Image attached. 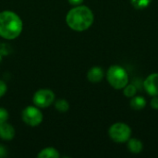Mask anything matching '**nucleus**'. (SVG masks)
Returning a JSON list of instances; mask_svg holds the SVG:
<instances>
[{"label": "nucleus", "instance_id": "10", "mask_svg": "<svg viewBox=\"0 0 158 158\" xmlns=\"http://www.w3.org/2000/svg\"><path fill=\"white\" fill-rule=\"evenodd\" d=\"M127 146H128V149L131 153L132 154H140L142 151H143V143L138 140V139H135V138H132V139H129V141L127 142Z\"/></svg>", "mask_w": 158, "mask_h": 158}, {"label": "nucleus", "instance_id": "4", "mask_svg": "<svg viewBox=\"0 0 158 158\" xmlns=\"http://www.w3.org/2000/svg\"><path fill=\"white\" fill-rule=\"evenodd\" d=\"M109 137L118 143H127L131 135V129L125 123L118 122L113 124L108 130Z\"/></svg>", "mask_w": 158, "mask_h": 158}, {"label": "nucleus", "instance_id": "14", "mask_svg": "<svg viewBox=\"0 0 158 158\" xmlns=\"http://www.w3.org/2000/svg\"><path fill=\"white\" fill-rule=\"evenodd\" d=\"M151 2L152 0H131L132 6L138 10H143L146 8L151 4Z\"/></svg>", "mask_w": 158, "mask_h": 158}, {"label": "nucleus", "instance_id": "19", "mask_svg": "<svg viewBox=\"0 0 158 158\" xmlns=\"http://www.w3.org/2000/svg\"><path fill=\"white\" fill-rule=\"evenodd\" d=\"M69 1V3L70 4V5H72V6H80V5H81L82 3H83V1L84 0H68Z\"/></svg>", "mask_w": 158, "mask_h": 158}, {"label": "nucleus", "instance_id": "12", "mask_svg": "<svg viewBox=\"0 0 158 158\" xmlns=\"http://www.w3.org/2000/svg\"><path fill=\"white\" fill-rule=\"evenodd\" d=\"M130 106L134 110H141L145 107L146 100L143 96H133L130 102Z\"/></svg>", "mask_w": 158, "mask_h": 158}, {"label": "nucleus", "instance_id": "6", "mask_svg": "<svg viewBox=\"0 0 158 158\" xmlns=\"http://www.w3.org/2000/svg\"><path fill=\"white\" fill-rule=\"evenodd\" d=\"M56 99L54 92L50 89H40L35 92L32 97V102L34 106L39 108L49 107Z\"/></svg>", "mask_w": 158, "mask_h": 158}, {"label": "nucleus", "instance_id": "8", "mask_svg": "<svg viewBox=\"0 0 158 158\" xmlns=\"http://www.w3.org/2000/svg\"><path fill=\"white\" fill-rule=\"evenodd\" d=\"M16 134L15 129L7 122L0 124V138L4 141H11Z\"/></svg>", "mask_w": 158, "mask_h": 158}, {"label": "nucleus", "instance_id": "16", "mask_svg": "<svg viewBox=\"0 0 158 158\" xmlns=\"http://www.w3.org/2000/svg\"><path fill=\"white\" fill-rule=\"evenodd\" d=\"M8 118H9V115H8L7 110L3 107H0V124L6 122Z\"/></svg>", "mask_w": 158, "mask_h": 158}, {"label": "nucleus", "instance_id": "7", "mask_svg": "<svg viewBox=\"0 0 158 158\" xmlns=\"http://www.w3.org/2000/svg\"><path fill=\"white\" fill-rule=\"evenodd\" d=\"M144 89L151 96H158V73L149 75L143 83Z\"/></svg>", "mask_w": 158, "mask_h": 158}, {"label": "nucleus", "instance_id": "1", "mask_svg": "<svg viewBox=\"0 0 158 158\" xmlns=\"http://www.w3.org/2000/svg\"><path fill=\"white\" fill-rule=\"evenodd\" d=\"M94 16L93 11L86 6H75L67 16V25L75 31H83L88 30L94 23Z\"/></svg>", "mask_w": 158, "mask_h": 158}, {"label": "nucleus", "instance_id": "3", "mask_svg": "<svg viewBox=\"0 0 158 158\" xmlns=\"http://www.w3.org/2000/svg\"><path fill=\"white\" fill-rule=\"evenodd\" d=\"M106 79L108 83L117 90L124 88L129 83L128 72L118 65H113L107 69Z\"/></svg>", "mask_w": 158, "mask_h": 158}, {"label": "nucleus", "instance_id": "2", "mask_svg": "<svg viewBox=\"0 0 158 158\" xmlns=\"http://www.w3.org/2000/svg\"><path fill=\"white\" fill-rule=\"evenodd\" d=\"M23 30V22L19 16L10 10L0 12V36L6 40L18 38Z\"/></svg>", "mask_w": 158, "mask_h": 158}, {"label": "nucleus", "instance_id": "17", "mask_svg": "<svg viewBox=\"0 0 158 158\" xmlns=\"http://www.w3.org/2000/svg\"><path fill=\"white\" fill-rule=\"evenodd\" d=\"M6 90H7V86H6V82L4 81L0 80V98L6 94Z\"/></svg>", "mask_w": 158, "mask_h": 158}, {"label": "nucleus", "instance_id": "11", "mask_svg": "<svg viewBox=\"0 0 158 158\" xmlns=\"http://www.w3.org/2000/svg\"><path fill=\"white\" fill-rule=\"evenodd\" d=\"M37 157L39 158H58L60 157L59 152L54 148V147H45L40 151V153L37 155Z\"/></svg>", "mask_w": 158, "mask_h": 158}, {"label": "nucleus", "instance_id": "20", "mask_svg": "<svg viewBox=\"0 0 158 158\" xmlns=\"http://www.w3.org/2000/svg\"><path fill=\"white\" fill-rule=\"evenodd\" d=\"M6 155V150L3 146H0V157L4 156Z\"/></svg>", "mask_w": 158, "mask_h": 158}, {"label": "nucleus", "instance_id": "5", "mask_svg": "<svg viewBox=\"0 0 158 158\" xmlns=\"http://www.w3.org/2000/svg\"><path fill=\"white\" fill-rule=\"evenodd\" d=\"M21 118L23 122L31 127L39 126L44 119L43 113L36 106H28L21 112Z\"/></svg>", "mask_w": 158, "mask_h": 158}, {"label": "nucleus", "instance_id": "13", "mask_svg": "<svg viewBox=\"0 0 158 158\" xmlns=\"http://www.w3.org/2000/svg\"><path fill=\"white\" fill-rule=\"evenodd\" d=\"M55 107L57 111L59 112H67L69 109V104L67 100L61 98L58 99L56 103H55Z\"/></svg>", "mask_w": 158, "mask_h": 158}, {"label": "nucleus", "instance_id": "9", "mask_svg": "<svg viewBox=\"0 0 158 158\" xmlns=\"http://www.w3.org/2000/svg\"><path fill=\"white\" fill-rule=\"evenodd\" d=\"M103 78H104V71L103 69L100 67H93L89 69L87 73L88 81L93 83H97L101 81Z\"/></svg>", "mask_w": 158, "mask_h": 158}, {"label": "nucleus", "instance_id": "15", "mask_svg": "<svg viewBox=\"0 0 158 158\" xmlns=\"http://www.w3.org/2000/svg\"><path fill=\"white\" fill-rule=\"evenodd\" d=\"M136 92H137V90H136V87L134 85H132V84H127L124 87L123 94H124V95L126 97L131 98V97H133L136 94Z\"/></svg>", "mask_w": 158, "mask_h": 158}, {"label": "nucleus", "instance_id": "18", "mask_svg": "<svg viewBox=\"0 0 158 158\" xmlns=\"http://www.w3.org/2000/svg\"><path fill=\"white\" fill-rule=\"evenodd\" d=\"M151 107L154 109H158V97L154 96V98L151 101Z\"/></svg>", "mask_w": 158, "mask_h": 158}]
</instances>
